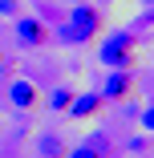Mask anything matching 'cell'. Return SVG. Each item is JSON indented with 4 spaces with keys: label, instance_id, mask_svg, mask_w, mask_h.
Instances as JSON below:
<instances>
[{
    "label": "cell",
    "instance_id": "cell-6",
    "mask_svg": "<svg viewBox=\"0 0 154 158\" xmlns=\"http://www.w3.org/2000/svg\"><path fill=\"white\" fill-rule=\"evenodd\" d=\"M102 110H106L102 93H98V89H85V93H73V102H69L65 114H69L73 122H89V118H98Z\"/></svg>",
    "mask_w": 154,
    "mask_h": 158
},
{
    "label": "cell",
    "instance_id": "cell-8",
    "mask_svg": "<svg viewBox=\"0 0 154 158\" xmlns=\"http://www.w3.org/2000/svg\"><path fill=\"white\" fill-rule=\"evenodd\" d=\"M81 142H85L89 150H98V154H106V158H114V150H118V146H114V138H110L106 130H94V134H85Z\"/></svg>",
    "mask_w": 154,
    "mask_h": 158
},
{
    "label": "cell",
    "instance_id": "cell-2",
    "mask_svg": "<svg viewBox=\"0 0 154 158\" xmlns=\"http://www.w3.org/2000/svg\"><path fill=\"white\" fill-rule=\"evenodd\" d=\"M138 28H114V33L98 45V61L106 69H138Z\"/></svg>",
    "mask_w": 154,
    "mask_h": 158
},
{
    "label": "cell",
    "instance_id": "cell-13",
    "mask_svg": "<svg viewBox=\"0 0 154 158\" xmlns=\"http://www.w3.org/2000/svg\"><path fill=\"white\" fill-rule=\"evenodd\" d=\"M8 73H12V61H8L4 53H0V81H8Z\"/></svg>",
    "mask_w": 154,
    "mask_h": 158
},
{
    "label": "cell",
    "instance_id": "cell-9",
    "mask_svg": "<svg viewBox=\"0 0 154 158\" xmlns=\"http://www.w3.org/2000/svg\"><path fill=\"white\" fill-rule=\"evenodd\" d=\"M69 102H73V89H69V85H53V89H49V110L65 114V110H69Z\"/></svg>",
    "mask_w": 154,
    "mask_h": 158
},
{
    "label": "cell",
    "instance_id": "cell-5",
    "mask_svg": "<svg viewBox=\"0 0 154 158\" xmlns=\"http://www.w3.org/2000/svg\"><path fill=\"white\" fill-rule=\"evenodd\" d=\"M8 102L16 106V110H37L41 106V89H37V81H28V77H12L8 81Z\"/></svg>",
    "mask_w": 154,
    "mask_h": 158
},
{
    "label": "cell",
    "instance_id": "cell-1",
    "mask_svg": "<svg viewBox=\"0 0 154 158\" xmlns=\"http://www.w3.org/2000/svg\"><path fill=\"white\" fill-rule=\"evenodd\" d=\"M49 33H53L57 45H73V49H81V45L98 41V37L106 33V12L94 4V0H81V4H69V12L61 16Z\"/></svg>",
    "mask_w": 154,
    "mask_h": 158
},
{
    "label": "cell",
    "instance_id": "cell-4",
    "mask_svg": "<svg viewBox=\"0 0 154 158\" xmlns=\"http://www.w3.org/2000/svg\"><path fill=\"white\" fill-rule=\"evenodd\" d=\"M134 73H138V69H110L106 81H102V89H98V93H102V102H106V106H110V102H114V106H118V102H126L130 93H134V85H138Z\"/></svg>",
    "mask_w": 154,
    "mask_h": 158
},
{
    "label": "cell",
    "instance_id": "cell-10",
    "mask_svg": "<svg viewBox=\"0 0 154 158\" xmlns=\"http://www.w3.org/2000/svg\"><path fill=\"white\" fill-rule=\"evenodd\" d=\"M24 12V4H20V0H0V16H4V20H16Z\"/></svg>",
    "mask_w": 154,
    "mask_h": 158
},
{
    "label": "cell",
    "instance_id": "cell-12",
    "mask_svg": "<svg viewBox=\"0 0 154 158\" xmlns=\"http://www.w3.org/2000/svg\"><path fill=\"white\" fill-rule=\"evenodd\" d=\"M138 122H142V130H146V138H150V130H154V110L146 106V110L138 114Z\"/></svg>",
    "mask_w": 154,
    "mask_h": 158
},
{
    "label": "cell",
    "instance_id": "cell-3",
    "mask_svg": "<svg viewBox=\"0 0 154 158\" xmlns=\"http://www.w3.org/2000/svg\"><path fill=\"white\" fill-rule=\"evenodd\" d=\"M12 24H16V45H20V49H41V45H49V37H53L49 24H45L41 16H33V12H20Z\"/></svg>",
    "mask_w": 154,
    "mask_h": 158
},
{
    "label": "cell",
    "instance_id": "cell-7",
    "mask_svg": "<svg viewBox=\"0 0 154 158\" xmlns=\"http://www.w3.org/2000/svg\"><path fill=\"white\" fill-rule=\"evenodd\" d=\"M65 142H61V134H53V130H45V134H37V154L41 158H65Z\"/></svg>",
    "mask_w": 154,
    "mask_h": 158
},
{
    "label": "cell",
    "instance_id": "cell-11",
    "mask_svg": "<svg viewBox=\"0 0 154 158\" xmlns=\"http://www.w3.org/2000/svg\"><path fill=\"white\" fill-rule=\"evenodd\" d=\"M65 158H106V154H98V150H89V146L81 142V146H73V150H65Z\"/></svg>",
    "mask_w": 154,
    "mask_h": 158
},
{
    "label": "cell",
    "instance_id": "cell-15",
    "mask_svg": "<svg viewBox=\"0 0 154 158\" xmlns=\"http://www.w3.org/2000/svg\"><path fill=\"white\" fill-rule=\"evenodd\" d=\"M61 4H81V0H61Z\"/></svg>",
    "mask_w": 154,
    "mask_h": 158
},
{
    "label": "cell",
    "instance_id": "cell-14",
    "mask_svg": "<svg viewBox=\"0 0 154 158\" xmlns=\"http://www.w3.org/2000/svg\"><path fill=\"white\" fill-rule=\"evenodd\" d=\"M138 4H142V8H154V0H138Z\"/></svg>",
    "mask_w": 154,
    "mask_h": 158
}]
</instances>
